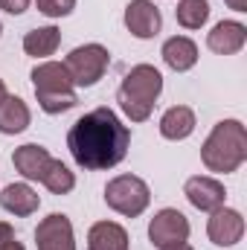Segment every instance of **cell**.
I'll list each match as a JSON object with an SVG mask.
<instances>
[{
	"mask_svg": "<svg viewBox=\"0 0 247 250\" xmlns=\"http://www.w3.org/2000/svg\"><path fill=\"white\" fill-rule=\"evenodd\" d=\"M160 56H163V64L175 73H189L195 64H198V44L186 35H172L163 41L160 47Z\"/></svg>",
	"mask_w": 247,
	"mask_h": 250,
	"instance_id": "2e32d148",
	"label": "cell"
},
{
	"mask_svg": "<svg viewBox=\"0 0 247 250\" xmlns=\"http://www.w3.org/2000/svg\"><path fill=\"white\" fill-rule=\"evenodd\" d=\"M6 96H9V90H6V82H3V79H0V102H3V99H6Z\"/></svg>",
	"mask_w": 247,
	"mask_h": 250,
	"instance_id": "4316f807",
	"label": "cell"
},
{
	"mask_svg": "<svg viewBox=\"0 0 247 250\" xmlns=\"http://www.w3.org/2000/svg\"><path fill=\"white\" fill-rule=\"evenodd\" d=\"M0 250H26L18 242V236H15L9 221H0Z\"/></svg>",
	"mask_w": 247,
	"mask_h": 250,
	"instance_id": "603a6c76",
	"label": "cell"
},
{
	"mask_svg": "<svg viewBox=\"0 0 247 250\" xmlns=\"http://www.w3.org/2000/svg\"><path fill=\"white\" fill-rule=\"evenodd\" d=\"M247 44V26L242 21H218L206 32V47L215 56H236Z\"/></svg>",
	"mask_w": 247,
	"mask_h": 250,
	"instance_id": "7c38bea8",
	"label": "cell"
},
{
	"mask_svg": "<svg viewBox=\"0 0 247 250\" xmlns=\"http://www.w3.org/2000/svg\"><path fill=\"white\" fill-rule=\"evenodd\" d=\"M0 35H3V23H0Z\"/></svg>",
	"mask_w": 247,
	"mask_h": 250,
	"instance_id": "83f0119b",
	"label": "cell"
},
{
	"mask_svg": "<svg viewBox=\"0 0 247 250\" xmlns=\"http://www.w3.org/2000/svg\"><path fill=\"white\" fill-rule=\"evenodd\" d=\"M247 160V128L242 120H221L212 125L201 146V163L206 172L233 175Z\"/></svg>",
	"mask_w": 247,
	"mask_h": 250,
	"instance_id": "7a4b0ae2",
	"label": "cell"
},
{
	"mask_svg": "<svg viewBox=\"0 0 247 250\" xmlns=\"http://www.w3.org/2000/svg\"><path fill=\"white\" fill-rule=\"evenodd\" d=\"M175 18L184 29H201L209 21V0H178Z\"/></svg>",
	"mask_w": 247,
	"mask_h": 250,
	"instance_id": "44dd1931",
	"label": "cell"
},
{
	"mask_svg": "<svg viewBox=\"0 0 247 250\" xmlns=\"http://www.w3.org/2000/svg\"><path fill=\"white\" fill-rule=\"evenodd\" d=\"M105 204L125 218H140L151 204V189L137 175H117L105 184Z\"/></svg>",
	"mask_w": 247,
	"mask_h": 250,
	"instance_id": "5b68a950",
	"label": "cell"
},
{
	"mask_svg": "<svg viewBox=\"0 0 247 250\" xmlns=\"http://www.w3.org/2000/svg\"><path fill=\"white\" fill-rule=\"evenodd\" d=\"M29 3L32 0H0V9L9 12V15H23L29 9Z\"/></svg>",
	"mask_w": 247,
	"mask_h": 250,
	"instance_id": "cb8c5ba5",
	"label": "cell"
},
{
	"mask_svg": "<svg viewBox=\"0 0 247 250\" xmlns=\"http://www.w3.org/2000/svg\"><path fill=\"white\" fill-rule=\"evenodd\" d=\"M233 12H247V0H224Z\"/></svg>",
	"mask_w": 247,
	"mask_h": 250,
	"instance_id": "d4e9b609",
	"label": "cell"
},
{
	"mask_svg": "<svg viewBox=\"0 0 247 250\" xmlns=\"http://www.w3.org/2000/svg\"><path fill=\"white\" fill-rule=\"evenodd\" d=\"M195 111L189 108V105H172V108H166L163 111V117H160V137L163 140H169V143H181V140H189L192 134H195Z\"/></svg>",
	"mask_w": 247,
	"mask_h": 250,
	"instance_id": "9a60e30c",
	"label": "cell"
},
{
	"mask_svg": "<svg viewBox=\"0 0 247 250\" xmlns=\"http://www.w3.org/2000/svg\"><path fill=\"white\" fill-rule=\"evenodd\" d=\"M160 250H195L189 242H181V245H169V248H160Z\"/></svg>",
	"mask_w": 247,
	"mask_h": 250,
	"instance_id": "484cf974",
	"label": "cell"
},
{
	"mask_svg": "<svg viewBox=\"0 0 247 250\" xmlns=\"http://www.w3.org/2000/svg\"><path fill=\"white\" fill-rule=\"evenodd\" d=\"M35 6H38V12H41V15H47V18L59 21V18L73 15L76 0H35Z\"/></svg>",
	"mask_w": 247,
	"mask_h": 250,
	"instance_id": "7402d4cb",
	"label": "cell"
},
{
	"mask_svg": "<svg viewBox=\"0 0 247 250\" xmlns=\"http://www.w3.org/2000/svg\"><path fill=\"white\" fill-rule=\"evenodd\" d=\"M206 236L215 248H236L245 239V215L227 204L212 209L206 221Z\"/></svg>",
	"mask_w": 247,
	"mask_h": 250,
	"instance_id": "ba28073f",
	"label": "cell"
},
{
	"mask_svg": "<svg viewBox=\"0 0 247 250\" xmlns=\"http://www.w3.org/2000/svg\"><path fill=\"white\" fill-rule=\"evenodd\" d=\"M189 218H186L181 209L175 207H163L154 212V218L148 221V242L154 248H169V245H181V242H189Z\"/></svg>",
	"mask_w": 247,
	"mask_h": 250,
	"instance_id": "52a82bcc",
	"label": "cell"
},
{
	"mask_svg": "<svg viewBox=\"0 0 247 250\" xmlns=\"http://www.w3.org/2000/svg\"><path fill=\"white\" fill-rule=\"evenodd\" d=\"M0 207L9 212V215H18V218H29L38 212L41 207V198L38 192L29 187V181H21V184H9L0 192Z\"/></svg>",
	"mask_w": 247,
	"mask_h": 250,
	"instance_id": "4fadbf2b",
	"label": "cell"
},
{
	"mask_svg": "<svg viewBox=\"0 0 247 250\" xmlns=\"http://www.w3.org/2000/svg\"><path fill=\"white\" fill-rule=\"evenodd\" d=\"M184 195L186 201L201 212H212V209L227 204V189L212 175H192L184 184Z\"/></svg>",
	"mask_w": 247,
	"mask_h": 250,
	"instance_id": "8fae6325",
	"label": "cell"
},
{
	"mask_svg": "<svg viewBox=\"0 0 247 250\" xmlns=\"http://www.w3.org/2000/svg\"><path fill=\"white\" fill-rule=\"evenodd\" d=\"M41 184H44V189H50L53 195H70L76 189V175L70 172L67 163L50 157V163H47V169L41 175Z\"/></svg>",
	"mask_w": 247,
	"mask_h": 250,
	"instance_id": "ffe728a7",
	"label": "cell"
},
{
	"mask_svg": "<svg viewBox=\"0 0 247 250\" xmlns=\"http://www.w3.org/2000/svg\"><path fill=\"white\" fill-rule=\"evenodd\" d=\"M128 230L117 221H96L87 230V250H128Z\"/></svg>",
	"mask_w": 247,
	"mask_h": 250,
	"instance_id": "ac0fdd59",
	"label": "cell"
},
{
	"mask_svg": "<svg viewBox=\"0 0 247 250\" xmlns=\"http://www.w3.org/2000/svg\"><path fill=\"white\" fill-rule=\"evenodd\" d=\"M123 21H125V29L140 41H148V38L160 35V29H163V15L151 0H131L125 6Z\"/></svg>",
	"mask_w": 247,
	"mask_h": 250,
	"instance_id": "30bf717a",
	"label": "cell"
},
{
	"mask_svg": "<svg viewBox=\"0 0 247 250\" xmlns=\"http://www.w3.org/2000/svg\"><path fill=\"white\" fill-rule=\"evenodd\" d=\"M131 146V128L111 108H93L67 131V148L79 169L108 172L120 166Z\"/></svg>",
	"mask_w": 247,
	"mask_h": 250,
	"instance_id": "6da1fadb",
	"label": "cell"
},
{
	"mask_svg": "<svg viewBox=\"0 0 247 250\" xmlns=\"http://www.w3.org/2000/svg\"><path fill=\"white\" fill-rule=\"evenodd\" d=\"M50 151L41 146V143H23L12 151V163H15V172H21L23 181H41L47 163H50Z\"/></svg>",
	"mask_w": 247,
	"mask_h": 250,
	"instance_id": "5bb4252c",
	"label": "cell"
},
{
	"mask_svg": "<svg viewBox=\"0 0 247 250\" xmlns=\"http://www.w3.org/2000/svg\"><path fill=\"white\" fill-rule=\"evenodd\" d=\"M62 64L70 76V82H73V87H93L108 73L111 53L102 44H82V47L70 50Z\"/></svg>",
	"mask_w": 247,
	"mask_h": 250,
	"instance_id": "8992f818",
	"label": "cell"
},
{
	"mask_svg": "<svg viewBox=\"0 0 247 250\" xmlns=\"http://www.w3.org/2000/svg\"><path fill=\"white\" fill-rule=\"evenodd\" d=\"M35 245L38 250H76L73 221L64 212H50L35 227Z\"/></svg>",
	"mask_w": 247,
	"mask_h": 250,
	"instance_id": "9c48e42d",
	"label": "cell"
},
{
	"mask_svg": "<svg viewBox=\"0 0 247 250\" xmlns=\"http://www.w3.org/2000/svg\"><path fill=\"white\" fill-rule=\"evenodd\" d=\"M32 87H35V99L38 108L50 117L73 111L79 105L76 87L67 76L62 62H38L32 67Z\"/></svg>",
	"mask_w": 247,
	"mask_h": 250,
	"instance_id": "277c9868",
	"label": "cell"
},
{
	"mask_svg": "<svg viewBox=\"0 0 247 250\" xmlns=\"http://www.w3.org/2000/svg\"><path fill=\"white\" fill-rule=\"evenodd\" d=\"M62 47V29L59 26H35L23 35V53L38 59V62H47L50 56H56V50Z\"/></svg>",
	"mask_w": 247,
	"mask_h": 250,
	"instance_id": "e0dca14e",
	"label": "cell"
},
{
	"mask_svg": "<svg viewBox=\"0 0 247 250\" xmlns=\"http://www.w3.org/2000/svg\"><path fill=\"white\" fill-rule=\"evenodd\" d=\"M163 93V73L154 64H134L117 90V102L131 123H145Z\"/></svg>",
	"mask_w": 247,
	"mask_h": 250,
	"instance_id": "3957f363",
	"label": "cell"
},
{
	"mask_svg": "<svg viewBox=\"0 0 247 250\" xmlns=\"http://www.w3.org/2000/svg\"><path fill=\"white\" fill-rule=\"evenodd\" d=\"M29 123H32V111L21 96H6L0 102V134H6V137L23 134Z\"/></svg>",
	"mask_w": 247,
	"mask_h": 250,
	"instance_id": "d6986e66",
	"label": "cell"
}]
</instances>
